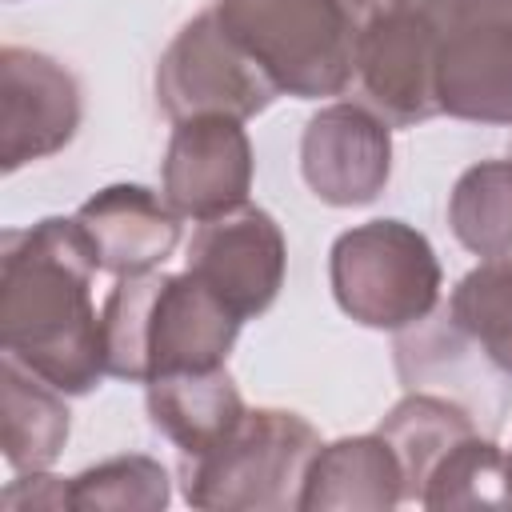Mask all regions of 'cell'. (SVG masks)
Segmentation results:
<instances>
[{
    "label": "cell",
    "mask_w": 512,
    "mask_h": 512,
    "mask_svg": "<svg viewBox=\"0 0 512 512\" xmlns=\"http://www.w3.org/2000/svg\"><path fill=\"white\" fill-rule=\"evenodd\" d=\"M96 272L72 216L8 228L0 240V348L64 396H88L108 376Z\"/></svg>",
    "instance_id": "1"
},
{
    "label": "cell",
    "mask_w": 512,
    "mask_h": 512,
    "mask_svg": "<svg viewBox=\"0 0 512 512\" xmlns=\"http://www.w3.org/2000/svg\"><path fill=\"white\" fill-rule=\"evenodd\" d=\"M240 324L244 320L188 268L120 276L100 308L104 368L132 384L224 368Z\"/></svg>",
    "instance_id": "2"
},
{
    "label": "cell",
    "mask_w": 512,
    "mask_h": 512,
    "mask_svg": "<svg viewBox=\"0 0 512 512\" xmlns=\"http://www.w3.org/2000/svg\"><path fill=\"white\" fill-rule=\"evenodd\" d=\"M212 12L280 96L320 100L356 80L380 0H216Z\"/></svg>",
    "instance_id": "3"
},
{
    "label": "cell",
    "mask_w": 512,
    "mask_h": 512,
    "mask_svg": "<svg viewBox=\"0 0 512 512\" xmlns=\"http://www.w3.org/2000/svg\"><path fill=\"white\" fill-rule=\"evenodd\" d=\"M320 432L288 408H248L204 456L180 460V492L204 512H296Z\"/></svg>",
    "instance_id": "4"
},
{
    "label": "cell",
    "mask_w": 512,
    "mask_h": 512,
    "mask_svg": "<svg viewBox=\"0 0 512 512\" xmlns=\"http://www.w3.org/2000/svg\"><path fill=\"white\" fill-rule=\"evenodd\" d=\"M440 116L512 128V0H408Z\"/></svg>",
    "instance_id": "5"
},
{
    "label": "cell",
    "mask_w": 512,
    "mask_h": 512,
    "mask_svg": "<svg viewBox=\"0 0 512 512\" xmlns=\"http://www.w3.org/2000/svg\"><path fill=\"white\" fill-rule=\"evenodd\" d=\"M332 296L364 328L404 332L440 304V260L428 236L404 220H368L336 236L328 252Z\"/></svg>",
    "instance_id": "6"
},
{
    "label": "cell",
    "mask_w": 512,
    "mask_h": 512,
    "mask_svg": "<svg viewBox=\"0 0 512 512\" xmlns=\"http://www.w3.org/2000/svg\"><path fill=\"white\" fill-rule=\"evenodd\" d=\"M156 104L180 124L188 116H236L252 120L280 92L260 64L224 32L212 8L192 16L156 60Z\"/></svg>",
    "instance_id": "7"
},
{
    "label": "cell",
    "mask_w": 512,
    "mask_h": 512,
    "mask_svg": "<svg viewBox=\"0 0 512 512\" xmlns=\"http://www.w3.org/2000/svg\"><path fill=\"white\" fill-rule=\"evenodd\" d=\"M184 264L240 320H252L264 316L284 288L288 244L264 208L240 204L196 224Z\"/></svg>",
    "instance_id": "8"
},
{
    "label": "cell",
    "mask_w": 512,
    "mask_h": 512,
    "mask_svg": "<svg viewBox=\"0 0 512 512\" xmlns=\"http://www.w3.org/2000/svg\"><path fill=\"white\" fill-rule=\"evenodd\" d=\"M84 116L80 84L56 56L4 44L0 48V168L48 160L72 144Z\"/></svg>",
    "instance_id": "9"
},
{
    "label": "cell",
    "mask_w": 512,
    "mask_h": 512,
    "mask_svg": "<svg viewBox=\"0 0 512 512\" xmlns=\"http://www.w3.org/2000/svg\"><path fill=\"white\" fill-rule=\"evenodd\" d=\"M300 172L320 204H372L392 176V124L368 104H324L300 136Z\"/></svg>",
    "instance_id": "10"
},
{
    "label": "cell",
    "mask_w": 512,
    "mask_h": 512,
    "mask_svg": "<svg viewBox=\"0 0 512 512\" xmlns=\"http://www.w3.org/2000/svg\"><path fill=\"white\" fill-rule=\"evenodd\" d=\"M160 196L184 220H212L248 204L252 140L236 116H188L172 128L160 164Z\"/></svg>",
    "instance_id": "11"
},
{
    "label": "cell",
    "mask_w": 512,
    "mask_h": 512,
    "mask_svg": "<svg viewBox=\"0 0 512 512\" xmlns=\"http://www.w3.org/2000/svg\"><path fill=\"white\" fill-rule=\"evenodd\" d=\"M180 220L184 216L144 184H108L72 212L96 268L116 280L156 272L180 244Z\"/></svg>",
    "instance_id": "12"
},
{
    "label": "cell",
    "mask_w": 512,
    "mask_h": 512,
    "mask_svg": "<svg viewBox=\"0 0 512 512\" xmlns=\"http://www.w3.org/2000/svg\"><path fill=\"white\" fill-rule=\"evenodd\" d=\"M404 504V468L380 432L320 444L300 512H388Z\"/></svg>",
    "instance_id": "13"
},
{
    "label": "cell",
    "mask_w": 512,
    "mask_h": 512,
    "mask_svg": "<svg viewBox=\"0 0 512 512\" xmlns=\"http://www.w3.org/2000/svg\"><path fill=\"white\" fill-rule=\"evenodd\" d=\"M144 404H148L152 428L176 444L180 460L204 456L208 448H216L248 412L228 368L156 376L148 380Z\"/></svg>",
    "instance_id": "14"
},
{
    "label": "cell",
    "mask_w": 512,
    "mask_h": 512,
    "mask_svg": "<svg viewBox=\"0 0 512 512\" xmlns=\"http://www.w3.org/2000/svg\"><path fill=\"white\" fill-rule=\"evenodd\" d=\"M72 412L64 392L24 368L20 360H0V448L12 472H44L64 452Z\"/></svg>",
    "instance_id": "15"
},
{
    "label": "cell",
    "mask_w": 512,
    "mask_h": 512,
    "mask_svg": "<svg viewBox=\"0 0 512 512\" xmlns=\"http://www.w3.org/2000/svg\"><path fill=\"white\" fill-rule=\"evenodd\" d=\"M376 432L392 444L400 468H404V504H416L424 476L436 468V460L468 432H476V420L464 404L436 396V392H408L400 404L388 408V416L376 424Z\"/></svg>",
    "instance_id": "16"
},
{
    "label": "cell",
    "mask_w": 512,
    "mask_h": 512,
    "mask_svg": "<svg viewBox=\"0 0 512 512\" xmlns=\"http://www.w3.org/2000/svg\"><path fill=\"white\" fill-rule=\"evenodd\" d=\"M416 504L432 512H456V508L512 512V456L476 428L436 460V468L420 484Z\"/></svg>",
    "instance_id": "17"
},
{
    "label": "cell",
    "mask_w": 512,
    "mask_h": 512,
    "mask_svg": "<svg viewBox=\"0 0 512 512\" xmlns=\"http://www.w3.org/2000/svg\"><path fill=\"white\" fill-rule=\"evenodd\" d=\"M444 316L496 372L512 376V252L480 260L472 272H464Z\"/></svg>",
    "instance_id": "18"
},
{
    "label": "cell",
    "mask_w": 512,
    "mask_h": 512,
    "mask_svg": "<svg viewBox=\"0 0 512 512\" xmlns=\"http://www.w3.org/2000/svg\"><path fill=\"white\" fill-rule=\"evenodd\" d=\"M448 224L472 256L492 260L512 252V156L460 172L448 196Z\"/></svg>",
    "instance_id": "19"
},
{
    "label": "cell",
    "mask_w": 512,
    "mask_h": 512,
    "mask_svg": "<svg viewBox=\"0 0 512 512\" xmlns=\"http://www.w3.org/2000/svg\"><path fill=\"white\" fill-rule=\"evenodd\" d=\"M168 500V468L152 456H112L68 476V504L76 512H160Z\"/></svg>",
    "instance_id": "20"
},
{
    "label": "cell",
    "mask_w": 512,
    "mask_h": 512,
    "mask_svg": "<svg viewBox=\"0 0 512 512\" xmlns=\"http://www.w3.org/2000/svg\"><path fill=\"white\" fill-rule=\"evenodd\" d=\"M4 508H72L68 504V480L44 472H16V480L0 492Z\"/></svg>",
    "instance_id": "21"
},
{
    "label": "cell",
    "mask_w": 512,
    "mask_h": 512,
    "mask_svg": "<svg viewBox=\"0 0 512 512\" xmlns=\"http://www.w3.org/2000/svg\"><path fill=\"white\" fill-rule=\"evenodd\" d=\"M508 456H512V448H508Z\"/></svg>",
    "instance_id": "22"
}]
</instances>
